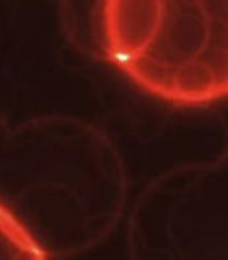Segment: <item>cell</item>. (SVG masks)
Instances as JSON below:
<instances>
[{"mask_svg":"<svg viewBox=\"0 0 228 260\" xmlns=\"http://www.w3.org/2000/svg\"><path fill=\"white\" fill-rule=\"evenodd\" d=\"M108 61L143 91L178 107L228 93V0H102Z\"/></svg>","mask_w":228,"mask_h":260,"instance_id":"obj_1","label":"cell"},{"mask_svg":"<svg viewBox=\"0 0 228 260\" xmlns=\"http://www.w3.org/2000/svg\"><path fill=\"white\" fill-rule=\"evenodd\" d=\"M50 253L22 220L0 203V260H46Z\"/></svg>","mask_w":228,"mask_h":260,"instance_id":"obj_2","label":"cell"}]
</instances>
